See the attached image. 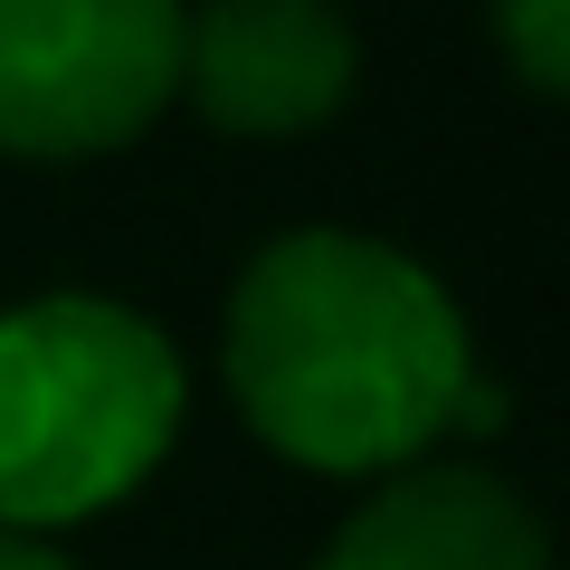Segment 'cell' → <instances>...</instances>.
<instances>
[{
	"label": "cell",
	"mask_w": 570,
	"mask_h": 570,
	"mask_svg": "<svg viewBox=\"0 0 570 570\" xmlns=\"http://www.w3.org/2000/svg\"><path fill=\"white\" fill-rule=\"evenodd\" d=\"M0 570H77L67 551H48L39 532H0Z\"/></svg>",
	"instance_id": "7"
},
{
	"label": "cell",
	"mask_w": 570,
	"mask_h": 570,
	"mask_svg": "<svg viewBox=\"0 0 570 570\" xmlns=\"http://www.w3.org/2000/svg\"><path fill=\"white\" fill-rule=\"evenodd\" d=\"M181 438V352L115 295H29L0 314V532L124 504Z\"/></svg>",
	"instance_id": "2"
},
{
	"label": "cell",
	"mask_w": 570,
	"mask_h": 570,
	"mask_svg": "<svg viewBox=\"0 0 570 570\" xmlns=\"http://www.w3.org/2000/svg\"><path fill=\"white\" fill-rule=\"evenodd\" d=\"M362 29L343 0H200L181 20V96L238 142H295L343 115Z\"/></svg>",
	"instance_id": "4"
},
{
	"label": "cell",
	"mask_w": 570,
	"mask_h": 570,
	"mask_svg": "<svg viewBox=\"0 0 570 570\" xmlns=\"http://www.w3.org/2000/svg\"><path fill=\"white\" fill-rule=\"evenodd\" d=\"M181 0H0V153L96 163L181 96Z\"/></svg>",
	"instance_id": "3"
},
{
	"label": "cell",
	"mask_w": 570,
	"mask_h": 570,
	"mask_svg": "<svg viewBox=\"0 0 570 570\" xmlns=\"http://www.w3.org/2000/svg\"><path fill=\"white\" fill-rule=\"evenodd\" d=\"M305 570H551V532L532 494L485 466H400Z\"/></svg>",
	"instance_id": "5"
},
{
	"label": "cell",
	"mask_w": 570,
	"mask_h": 570,
	"mask_svg": "<svg viewBox=\"0 0 570 570\" xmlns=\"http://www.w3.org/2000/svg\"><path fill=\"white\" fill-rule=\"evenodd\" d=\"M494 39H504L513 77L532 96H561L570 86V0H494Z\"/></svg>",
	"instance_id": "6"
},
{
	"label": "cell",
	"mask_w": 570,
	"mask_h": 570,
	"mask_svg": "<svg viewBox=\"0 0 570 570\" xmlns=\"http://www.w3.org/2000/svg\"><path fill=\"white\" fill-rule=\"evenodd\" d=\"M238 419L314 475H400L456 428L475 343L438 266L362 228H285L228 285Z\"/></svg>",
	"instance_id": "1"
}]
</instances>
